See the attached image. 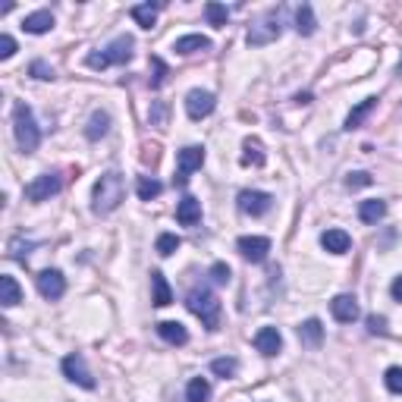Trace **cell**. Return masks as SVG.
I'll list each match as a JSON object with an SVG mask.
<instances>
[{"mask_svg":"<svg viewBox=\"0 0 402 402\" xmlns=\"http://www.w3.org/2000/svg\"><path fill=\"white\" fill-rule=\"evenodd\" d=\"M126 199V182L116 170L104 173L98 182H94V192H91V211L94 214H113L116 208Z\"/></svg>","mask_w":402,"mask_h":402,"instance_id":"cell-1","label":"cell"},{"mask_svg":"<svg viewBox=\"0 0 402 402\" xmlns=\"http://www.w3.org/2000/svg\"><path fill=\"white\" fill-rule=\"evenodd\" d=\"M186 308L192 311L195 318H201V324L208 327V330H217V324H220V298H217L208 286H195V289H189V296H186Z\"/></svg>","mask_w":402,"mask_h":402,"instance_id":"cell-2","label":"cell"},{"mask_svg":"<svg viewBox=\"0 0 402 402\" xmlns=\"http://www.w3.org/2000/svg\"><path fill=\"white\" fill-rule=\"evenodd\" d=\"M13 135H16L19 151H26V155H32L41 145V129H38V123H35V113L28 104L13 107Z\"/></svg>","mask_w":402,"mask_h":402,"instance_id":"cell-3","label":"cell"},{"mask_svg":"<svg viewBox=\"0 0 402 402\" xmlns=\"http://www.w3.org/2000/svg\"><path fill=\"white\" fill-rule=\"evenodd\" d=\"M129 60H133V38H129V35L113 38L101 54L85 57V63H89L91 69H107V67H113V63H129Z\"/></svg>","mask_w":402,"mask_h":402,"instance_id":"cell-4","label":"cell"},{"mask_svg":"<svg viewBox=\"0 0 402 402\" xmlns=\"http://www.w3.org/2000/svg\"><path fill=\"white\" fill-rule=\"evenodd\" d=\"M283 32V10H267L252 28H248V45L252 48H264L270 41H277Z\"/></svg>","mask_w":402,"mask_h":402,"instance_id":"cell-5","label":"cell"},{"mask_svg":"<svg viewBox=\"0 0 402 402\" xmlns=\"http://www.w3.org/2000/svg\"><path fill=\"white\" fill-rule=\"evenodd\" d=\"M63 374H67L72 384L85 386V390H94V377H91L89 364H85V358L79 352H69L67 358H63Z\"/></svg>","mask_w":402,"mask_h":402,"instance_id":"cell-6","label":"cell"},{"mask_svg":"<svg viewBox=\"0 0 402 402\" xmlns=\"http://www.w3.org/2000/svg\"><path fill=\"white\" fill-rule=\"evenodd\" d=\"M204 164V148L201 145H189V148L179 151V170H177V182L179 186H186L189 177H192L195 170H201Z\"/></svg>","mask_w":402,"mask_h":402,"instance_id":"cell-7","label":"cell"},{"mask_svg":"<svg viewBox=\"0 0 402 402\" xmlns=\"http://www.w3.org/2000/svg\"><path fill=\"white\" fill-rule=\"evenodd\" d=\"M217 107V98L211 91H201V89H192L186 94V113L192 116V120H204V116H211Z\"/></svg>","mask_w":402,"mask_h":402,"instance_id":"cell-8","label":"cell"},{"mask_svg":"<svg viewBox=\"0 0 402 402\" xmlns=\"http://www.w3.org/2000/svg\"><path fill=\"white\" fill-rule=\"evenodd\" d=\"M57 192H60V177H54V173L35 177V179L26 186V199H28V201H48L50 195H57Z\"/></svg>","mask_w":402,"mask_h":402,"instance_id":"cell-9","label":"cell"},{"mask_svg":"<svg viewBox=\"0 0 402 402\" xmlns=\"http://www.w3.org/2000/svg\"><path fill=\"white\" fill-rule=\"evenodd\" d=\"M35 283H38V292L48 302H54V298H60L63 292H67V277H63L60 270H41V274L35 277Z\"/></svg>","mask_w":402,"mask_h":402,"instance_id":"cell-10","label":"cell"},{"mask_svg":"<svg viewBox=\"0 0 402 402\" xmlns=\"http://www.w3.org/2000/svg\"><path fill=\"white\" fill-rule=\"evenodd\" d=\"M270 204H274V199H270L267 192H255V189H245V192H239V211L248 217H261L270 211Z\"/></svg>","mask_w":402,"mask_h":402,"instance_id":"cell-11","label":"cell"},{"mask_svg":"<svg viewBox=\"0 0 402 402\" xmlns=\"http://www.w3.org/2000/svg\"><path fill=\"white\" fill-rule=\"evenodd\" d=\"M236 248H239V255H242L245 261L261 264V261L267 258V252H270V239H264V236H242L236 242Z\"/></svg>","mask_w":402,"mask_h":402,"instance_id":"cell-12","label":"cell"},{"mask_svg":"<svg viewBox=\"0 0 402 402\" xmlns=\"http://www.w3.org/2000/svg\"><path fill=\"white\" fill-rule=\"evenodd\" d=\"M330 314L340 324H352V320H358V302H355V296H349V292H342V296H336L333 302H330Z\"/></svg>","mask_w":402,"mask_h":402,"instance_id":"cell-13","label":"cell"},{"mask_svg":"<svg viewBox=\"0 0 402 402\" xmlns=\"http://www.w3.org/2000/svg\"><path fill=\"white\" fill-rule=\"evenodd\" d=\"M255 349H258L261 355H277L283 349V336H280V330L277 327H261L258 333H255Z\"/></svg>","mask_w":402,"mask_h":402,"instance_id":"cell-14","label":"cell"},{"mask_svg":"<svg viewBox=\"0 0 402 402\" xmlns=\"http://www.w3.org/2000/svg\"><path fill=\"white\" fill-rule=\"evenodd\" d=\"M177 220L182 226H195L201 220V201L195 195H182L179 204H177Z\"/></svg>","mask_w":402,"mask_h":402,"instance_id":"cell-15","label":"cell"},{"mask_svg":"<svg viewBox=\"0 0 402 402\" xmlns=\"http://www.w3.org/2000/svg\"><path fill=\"white\" fill-rule=\"evenodd\" d=\"M320 245H324L330 255H346L349 245H352V239H349L346 230H324L320 233Z\"/></svg>","mask_w":402,"mask_h":402,"instance_id":"cell-16","label":"cell"},{"mask_svg":"<svg viewBox=\"0 0 402 402\" xmlns=\"http://www.w3.org/2000/svg\"><path fill=\"white\" fill-rule=\"evenodd\" d=\"M157 333H160V340L170 342V346H186L189 342V330L179 324V320H160Z\"/></svg>","mask_w":402,"mask_h":402,"instance_id":"cell-17","label":"cell"},{"mask_svg":"<svg viewBox=\"0 0 402 402\" xmlns=\"http://www.w3.org/2000/svg\"><path fill=\"white\" fill-rule=\"evenodd\" d=\"M151 289H155L151 302H155L157 308H164V305L173 302V289H170V283H167V277L160 274V270H151Z\"/></svg>","mask_w":402,"mask_h":402,"instance_id":"cell-18","label":"cell"},{"mask_svg":"<svg viewBox=\"0 0 402 402\" xmlns=\"http://www.w3.org/2000/svg\"><path fill=\"white\" fill-rule=\"evenodd\" d=\"M23 28L28 35H45L54 28V16H50V10H38V13H28L23 19Z\"/></svg>","mask_w":402,"mask_h":402,"instance_id":"cell-19","label":"cell"},{"mask_svg":"<svg viewBox=\"0 0 402 402\" xmlns=\"http://www.w3.org/2000/svg\"><path fill=\"white\" fill-rule=\"evenodd\" d=\"M298 340H302V346L308 349H318L320 342H324V327H320L318 318H308L302 327H298Z\"/></svg>","mask_w":402,"mask_h":402,"instance_id":"cell-20","label":"cell"},{"mask_svg":"<svg viewBox=\"0 0 402 402\" xmlns=\"http://www.w3.org/2000/svg\"><path fill=\"white\" fill-rule=\"evenodd\" d=\"M23 302V289H19V283L13 280L10 274H4L0 277V305L4 308H13V305H19Z\"/></svg>","mask_w":402,"mask_h":402,"instance_id":"cell-21","label":"cell"},{"mask_svg":"<svg viewBox=\"0 0 402 402\" xmlns=\"http://www.w3.org/2000/svg\"><path fill=\"white\" fill-rule=\"evenodd\" d=\"M208 48H211V38H204V35H182V38H177V45H173V50L182 57L199 54V50H208Z\"/></svg>","mask_w":402,"mask_h":402,"instance_id":"cell-22","label":"cell"},{"mask_svg":"<svg viewBox=\"0 0 402 402\" xmlns=\"http://www.w3.org/2000/svg\"><path fill=\"white\" fill-rule=\"evenodd\" d=\"M264 145L258 138H245L242 142V164L245 167H264Z\"/></svg>","mask_w":402,"mask_h":402,"instance_id":"cell-23","label":"cell"},{"mask_svg":"<svg viewBox=\"0 0 402 402\" xmlns=\"http://www.w3.org/2000/svg\"><path fill=\"white\" fill-rule=\"evenodd\" d=\"M107 129H111V116H107L104 111H94L91 120H89V126H85V135H89L91 142H98V138L107 135Z\"/></svg>","mask_w":402,"mask_h":402,"instance_id":"cell-24","label":"cell"},{"mask_svg":"<svg viewBox=\"0 0 402 402\" xmlns=\"http://www.w3.org/2000/svg\"><path fill=\"white\" fill-rule=\"evenodd\" d=\"M384 214H386V204L380 199H368V201L358 204V217H362V223H377Z\"/></svg>","mask_w":402,"mask_h":402,"instance_id":"cell-25","label":"cell"},{"mask_svg":"<svg viewBox=\"0 0 402 402\" xmlns=\"http://www.w3.org/2000/svg\"><path fill=\"white\" fill-rule=\"evenodd\" d=\"M314 28H318V23H314V10L308 4H302L296 10V32L308 38V35H314Z\"/></svg>","mask_w":402,"mask_h":402,"instance_id":"cell-26","label":"cell"},{"mask_svg":"<svg viewBox=\"0 0 402 402\" xmlns=\"http://www.w3.org/2000/svg\"><path fill=\"white\" fill-rule=\"evenodd\" d=\"M211 399V384L204 377H192L186 386V402H208Z\"/></svg>","mask_w":402,"mask_h":402,"instance_id":"cell-27","label":"cell"},{"mask_svg":"<svg viewBox=\"0 0 402 402\" xmlns=\"http://www.w3.org/2000/svg\"><path fill=\"white\" fill-rule=\"evenodd\" d=\"M157 10H160V4H138V6H133V19L142 28H151L157 19Z\"/></svg>","mask_w":402,"mask_h":402,"instance_id":"cell-28","label":"cell"},{"mask_svg":"<svg viewBox=\"0 0 402 402\" xmlns=\"http://www.w3.org/2000/svg\"><path fill=\"white\" fill-rule=\"evenodd\" d=\"M374 107H377V98H364L362 104H358L355 111L346 116V129H358V126H362V123H364V116H368L371 111H374Z\"/></svg>","mask_w":402,"mask_h":402,"instance_id":"cell-29","label":"cell"},{"mask_svg":"<svg viewBox=\"0 0 402 402\" xmlns=\"http://www.w3.org/2000/svg\"><path fill=\"white\" fill-rule=\"evenodd\" d=\"M135 192H138V199H142V201H151V199H157V195L164 192V186H160L155 177H138Z\"/></svg>","mask_w":402,"mask_h":402,"instance_id":"cell-30","label":"cell"},{"mask_svg":"<svg viewBox=\"0 0 402 402\" xmlns=\"http://www.w3.org/2000/svg\"><path fill=\"white\" fill-rule=\"evenodd\" d=\"M179 245H182V242H179V236H177V233H160V236H157V242H155V252L160 255V258H170V255L177 252Z\"/></svg>","mask_w":402,"mask_h":402,"instance_id":"cell-31","label":"cell"},{"mask_svg":"<svg viewBox=\"0 0 402 402\" xmlns=\"http://www.w3.org/2000/svg\"><path fill=\"white\" fill-rule=\"evenodd\" d=\"M204 16H208V23L214 26V28H223V26H226V16H230V13H226V6H223V4L211 0V4L204 6Z\"/></svg>","mask_w":402,"mask_h":402,"instance_id":"cell-32","label":"cell"},{"mask_svg":"<svg viewBox=\"0 0 402 402\" xmlns=\"http://www.w3.org/2000/svg\"><path fill=\"white\" fill-rule=\"evenodd\" d=\"M211 371H214L217 377H233L239 371V362L236 358H214V362H211Z\"/></svg>","mask_w":402,"mask_h":402,"instance_id":"cell-33","label":"cell"},{"mask_svg":"<svg viewBox=\"0 0 402 402\" xmlns=\"http://www.w3.org/2000/svg\"><path fill=\"white\" fill-rule=\"evenodd\" d=\"M384 384H386V390L390 393H402V368H386Z\"/></svg>","mask_w":402,"mask_h":402,"instance_id":"cell-34","label":"cell"},{"mask_svg":"<svg viewBox=\"0 0 402 402\" xmlns=\"http://www.w3.org/2000/svg\"><path fill=\"white\" fill-rule=\"evenodd\" d=\"M211 280H214L217 286H226V283H230V267H226L223 261H217V264L211 267Z\"/></svg>","mask_w":402,"mask_h":402,"instance_id":"cell-35","label":"cell"},{"mask_svg":"<svg viewBox=\"0 0 402 402\" xmlns=\"http://www.w3.org/2000/svg\"><path fill=\"white\" fill-rule=\"evenodd\" d=\"M151 67H155V76H151V89H160L164 85V76H167V67L160 57H151Z\"/></svg>","mask_w":402,"mask_h":402,"instance_id":"cell-36","label":"cell"},{"mask_svg":"<svg viewBox=\"0 0 402 402\" xmlns=\"http://www.w3.org/2000/svg\"><path fill=\"white\" fill-rule=\"evenodd\" d=\"M13 54H16V41L10 35H0V60H10Z\"/></svg>","mask_w":402,"mask_h":402,"instance_id":"cell-37","label":"cell"},{"mask_svg":"<svg viewBox=\"0 0 402 402\" xmlns=\"http://www.w3.org/2000/svg\"><path fill=\"white\" fill-rule=\"evenodd\" d=\"M28 72H32L35 79H54V69H50L45 60H35V63H32V69H28Z\"/></svg>","mask_w":402,"mask_h":402,"instance_id":"cell-38","label":"cell"},{"mask_svg":"<svg viewBox=\"0 0 402 402\" xmlns=\"http://www.w3.org/2000/svg\"><path fill=\"white\" fill-rule=\"evenodd\" d=\"M346 182H349V189H362V186H371V177L368 173H352Z\"/></svg>","mask_w":402,"mask_h":402,"instance_id":"cell-39","label":"cell"},{"mask_svg":"<svg viewBox=\"0 0 402 402\" xmlns=\"http://www.w3.org/2000/svg\"><path fill=\"white\" fill-rule=\"evenodd\" d=\"M368 330H371V333H384V330H386V320L377 318V314H371V318H368Z\"/></svg>","mask_w":402,"mask_h":402,"instance_id":"cell-40","label":"cell"},{"mask_svg":"<svg viewBox=\"0 0 402 402\" xmlns=\"http://www.w3.org/2000/svg\"><path fill=\"white\" fill-rule=\"evenodd\" d=\"M390 292H393V298H396V302H402V277H396V280H393Z\"/></svg>","mask_w":402,"mask_h":402,"instance_id":"cell-41","label":"cell"},{"mask_svg":"<svg viewBox=\"0 0 402 402\" xmlns=\"http://www.w3.org/2000/svg\"><path fill=\"white\" fill-rule=\"evenodd\" d=\"M399 72H402V63H399Z\"/></svg>","mask_w":402,"mask_h":402,"instance_id":"cell-42","label":"cell"}]
</instances>
